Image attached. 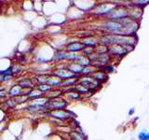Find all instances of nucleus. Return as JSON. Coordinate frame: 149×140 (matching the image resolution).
<instances>
[{
	"mask_svg": "<svg viewBox=\"0 0 149 140\" xmlns=\"http://www.w3.org/2000/svg\"><path fill=\"white\" fill-rule=\"evenodd\" d=\"M93 75V78L95 79L96 81H98L99 83L102 82L104 80H105L107 76L104 73V72H102V71H99V72H94L92 74Z\"/></svg>",
	"mask_w": 149,
	"mask_h": 140,
	"instance_id": "obj_16",
	"label": "nucleus"
},
{
	"mask_svg": "<svg viewBox=\"0 0 149 140\" xmlns=\"http://www.w3.org/2000/svg\"><path fill=\"white\" fill-rule=\"evenodd\" d=\"M104 29H106L108 32L112 33V35H118L120 30L123 28V26L120 24V22L116 21L106 22H104Z\"/></svg>",
	"mask_w": 149,
	"mask_h": 140,
	"instance_id": "obj_4",
	"label": "nucleus"
},
{
	"mask_svg": "<svg viewBox=\"0 0 149 140\" xmlns=\"http://www.w3.org/2000/svg\"><path fill=\"white\" fill-rule=\"evenodd\" d=\"M8 94H7V92H4V91H0V97H2V98H5Z\"/></svg>",
	"mask_w": 149,
	"mask_h": 140,
	"instance_id": "obj_24",
	"label": "nucleus"
},
{
	"mask_svg": "<svg viewBox=\"0 0 149 140\" xmlns=\"http://www.w3.org/2000/svg\"><path fill=\"white\" fill-rule=\"evenodd\" d=\"M81 42L85 47H90V48H93V47L96 46L97 43H98L95 38H93V37H90V36L83 38Z\"/></svg>",
	"mask_w": 149,
	"mask_h": 140,
	"instance_id": "obj_14",
	"label": "nucleus"
},
{
	"mask_svg": "<svg viewBox=\"0 0 149 140\" xmlns=\"http://www.w3.org/2000/svg\"><path fill=\"white\" fill-rule=\"evenodd\" d=\"M74 63H77V64H79L83 68L88 67V66H90V65H91L90 58L87 57V56H85V55H78L77 60L74 61Z\"/></svg>",
	"mask_w": 149,
	"mask_h": 140,
	"instance_id": "obj_10",
	"label": "nucleus"
},
{
	"mask_svg": "<svg viewBox=\"0 0 149 140\" xmlns=\"http://www.w3.org/2000/svg\"><path fill=\"white\" fill-rule=\"evenodd\" d=\"M45 94L42 92H40L37 88H34L29 92V93L27 94L28 98L30 100H34V99H37V98H40L42 96H44Z\"/></svg>",
	"mask_w": 149,
	"mask_h": 140,
	"instance_id": "obj_13",
	"label": "nucleus"
},
{
	"mask_svg": "<svg viewBox=\"0 0 149 140\" xmlns=\"http://www.w3.org/2000/svg\"><path fill=\"white\" fill-rule=\"evenodd\" d=\"M134 111H135L134 107H132V108H130V110L129 111V115H130V116H132V115L134 113Z\"/></svg>",
	"mask_w": 149,
	"mask_h": 140,
	"instance_id": "obj_25",
	"label": "nucleus"
},
{
	"mask_svg": "<svg viewBox=\"0 0 149 140\" xmlns=\"http://www.w3.org/2000/svg\"><path fill=\"white\" fill-rule=\"evenodd\" d=\"M108 51L114 55H118V56H124L125 54L128 53V50L124 49V47L119 46V45H112L110 49H108Z\"/></svg>",
	"mask_w": 149,
	"mask_h": 140,
	"instance_id": "obj_8",
	"label": "nucleus"
},
{
	"mask_svg": "<svg viewBox=\"0 0 149 140\" xmlns=\"http://www.w3.org/2000/svg\"><path fill=\"white\" fill-rule=\"evenodd\" d=\"M69 135H70V137H71V140H86L84 134L77 132V131H71Z\"/></svg>",
	"mask_w": 149,
	"mask_h": 140,
	"instance_id": "obj_15",
	"label": "nucleus"
},
{
	"mask_svg": "<svg viewBox=\"0 0 149 140\" xmlns=\"http://www.w3.org/2000/svg\"><path fill=\"white\" fill-rule=\"evenodd\" d=\"M0 11H1V3H0Z\"/></svg>",
	"mask_w": 149,
	"mask_h": 140,
	"instance_id": "obj_27",
	"label": "nucleus"
},
{
	"mask_svg": "<svg viewBox=\"0 0 149 140\" xmlns=\"http://www.w3.org/2000/svg\"><path fill=\"white\" fill-rule=\"evenodd\" d=\"M110 11H112V8L108 7L107 5H102L98 8H96L95 13L97 14H108Z\"/></svg>",
	"mask_w": 149,
	"mask_h": 140,
	"instance_id": "obj_17",
	"label": "nucleus"
},
{
	"mask_svg": "<svg viewBox=\"0 0 149 140\" xmlns=\"http://www.w3.org/2000/svg\"><path fill=\"white\" fill-rule=\"evenodd\" d=\"M113 70H114V67L113 66H106V67H104V71L107 72V73L113 72Z\"/></svg>",
	"mask_w": 149,
	"mask_h": 140,
	"instance_id": "obj_22",
	"label": "nucleus"
},
{
	"mask_svg": "<svg viewBox=\"0 0 149 140\" xmlns=\"http://www.w3.org/2000/svg\"><path fill=\"white\" fill-rule=\"evenodd\" d=\"M18 85L22 89H34V83L30 78H22L18 81Z\"/></svg>",
	"mask_w": 149,
	"mask_h": 140,
	"instance_id": "obj_12",
	"label": "nucleus"
},
{
	"mask_svg": "<svg viewBox=\"0 0 149 140\" xmlns=\"http://www.w3.org/2000/svg\"><path fill=\"white\" fill-rule=\"evenodd\" d=\"M46 84L49 85L51 88L53 89H57L61 87V84H62V80L60 78H58L56 76L51 74L50 76H48V78H47V82Z\"/></svg>",
	"mask_w": 149,
	"mask_h": 140,
	"instance_id": "obj_7",
	"label": "nucleus"
},
{
	"mask_svg": "<svg viewBox=\"0 0 149 140\" xmlns=\"http://www.w3.org/2000/svg\"><path fill=\"white\" fill-rule=\"evenodd\" d=\"M128 15V11L124 10V9H112V11L108 13V17L112 20H120V19L126 18V16Z\"/></svg>",
	"mask_w": 149,
	"mask_h": 140,
	"instance_id": "obj_6",
	"label": "nucleus"
},
{
	"mask_svg": "<svg viewBox=\"0 0 149 140\" xmlns=\"http://www.w3.org/2000/svg\"><path fill=\"white\" fill-rule=\"evenodd\" d=\"M46 115H48L51 118L57 119L60 120H71L73 117H76L71 111H69L67 109H62V110H53V111H47Z\"/></svg>",
	"mask_w": 149,
	"mask_h": 140,
	"instance_id": "obj_2",
	"label": "nucleus"
},
{
	"mask_svg": "<svg viewBox=\"0 0 149 140\" xmlns=\"http://www.w3.org/2000/svg\"><path fill=\"white\" fill-rule=\"evenodd\" d=\"M144 135H146V133H144V132L140 133L139 135H138V138H139L140 140H143V139L144 138Z\"/></svg>",
	"mask_w": 149,
	"mask_h": 140,
	"instance_id": "obj_23",
	"label": "nucleus"
},
{
	"mask_svg": "<svg viewBox=\"0 0 149 140\" xmlns=\"http://www.w3.org/2000/svg\"><path fill=\"white\" fill-rule=\"evenodd\" d=\"M13 100L16 103V105L17 104H22V103H25V102H30V99L26 95H20L18 97L13 98Z\"/></svg>",
	"mask_w": 149,
	"mask_h": 140,
	"instance_id": "obj_20",
	"label": "nucleus"
},
{
	"mask_svg": "<svg viewBox=\"0 0 149 140\" xmlns=\"http://www.w3.org/2000/svg\"><path fill=\"white\" fill-rule=\"evenodd\" d=\"M51 74L56 76L58 78H60L62 81H64V80H67V79L74 78L77 77V76H76V75H74L72 72H70L66 67L65 68L64 67L63 68H58L57 70H55V71H53Z\"/></svg>",
	"mask_w": 149,
	"mask_h": 140,
	"instance_id": "obj_3",
	"label": "nucleus"
},
{
	"mask_svg": "<svg viewBox=\"0 0 149 140\" xmlns=\"http://www.w3.org/2000/svg\"><path fill=\"white\" fill-rule=\"evenodd\" d=\"M66 57H67V51L66 50H59V51H57V53H56L54 56V61L60 62V61L66 60Z\"/></svg>",
	"mask_w": 149,
	"mask_h": 140,
	"instance_id": "obj_18",
	"label": "nucleus"
},
{
	"mask_svg": "<svg viewBox=\"0 0 149 140\" xmlns=\"http://www.w3.org/2000/svg\"><path fill=\"white\" fill-rule=\"evenodd\" d=\"M66 68L69 70L70 72H72L74 75H76V76L82 74V71H83V67L80 66L79 64H77V63H74V62H71V63L67 64Z\"/></svg>",
	"mask_w": 149,
	"mask_h": 140,
	"instance_id": "obj_9",
	"label": "nucleus"
},
{
	"mask_svg": "<svg viewBox=\"0 0 149 140\" xmlns=\"http://www.w3.org/2000/svg\"><path fill=\"white\" fill-rule=\"evenodd\" d=\"M143 140H149V134H146V135H144V138Z\"/></svg>",
	"mask_w": 149,
	"mask_h": 140,
	"instance_id": "obj_26",
	"label": "nucleus"
},
{
	"mask_svg": "<svg viewBox=\"0 0 149 140\" xmlns=\"http://www.w3.org/2000/svg\"><path fill=\"white\" fill-rule=\"evenodd\" d=\"M64 93H66V95L70 98V99H72V100H77L80 98V94H78V93L76 92V91H69V92H65Z\"/></svg>",
	"mask_w": 149,
	"mask_h": 140,
	"instance_id": "obj_21",
	"label": "nucleus"
},
{
	"mask_svg": "<svg viewBox=\"0 0 149 140\" xmlns=\"http://www.w3.org/2000/svg\"><path fill=\"white\" fill-rule=\"evenodd\" d=\"M68 105V102L63 98H53V99H49L48 103L46 105V108L48 111H53V110H62L65 109Z\"/></svg>",
	"mask_w": 149,
	"mask_h": 140,
	"instance_id": "obj_1",
	"label": "nucleus"
},
{
	"mask_svg": "<svg viewBox=\"0 0 149 140\" xmlns=\"http://www.w3.org/2000/svg\"><path fill=\"white\" fill-rule=\"evenodd\" d=\"M8 95L9 97H12V98H15V97H18L20 95H22V89L18 85H14L12 86L10 89H9V91L8 92Z\"/></svg>",
	"mask_w": 149,
	"mask_h": 140,
	"instance_id": "obj_11",
	"label": "nucleus"
},
{
	"mask_svg": "<svg viewBox=\"0 0 149 140\" xmlns=\"http://www.w3.org/2000/svg\"><path fill=\"white\" fill-rule=\"evenodd\" d=\"M40 92H42L44 93V94H46L47 92H49L50 91L53 90V88H51L49 85H48V84H40V85H38L36 87Z\"/></svg>",
	"mask_w": 149,
	"mask_h": 140,
	"instance_id": "obj_19",
	"label": "nucleus"
},
{
	"mask_svg": "<svg viewBox=\"0 0 149 140\" xmlns=\"http://www.w3.org/2000/svg\"><path fill=\"white\" fill-rule=\"evenodd\" d=\"M85 49V46L83 45L81 41H76V42H71L66 46V49L65 50L68 51V52H74L77 53L78 51H82Z\"/></svg>",
	"mask_w": 149,
	"mask_h": 140,
	"instance_id": "obj_5",
	"label": "nucleus"
}]
</instances>
